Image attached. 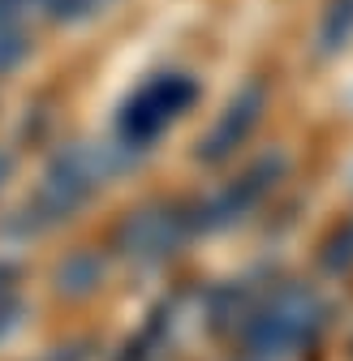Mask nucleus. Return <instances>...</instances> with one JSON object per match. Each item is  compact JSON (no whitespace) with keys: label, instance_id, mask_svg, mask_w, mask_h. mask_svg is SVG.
Wrapping results in <instances>:
<instances>
[{"label":"nucleus","instance_id":"423d86ee","mask_svg":"<svg viewBox=\"0 0 353 361\" xmlns=\"http://www.w3.org/2000/svg\"><path fill=\"white\" fill-rule=\"evenodd\" d=\"M263 108H268V86L263 82H246L237 95L229 99V108L215 116V125L207 129V138L198 142V159L203 164H225L250 133L263 121Z\"/></svg>","mask_w":353,"mask_h":361},{"label":"nucleus","instance_id":"f257e3e1","mask_svg":"<svg viewBox=\"0 0 353 361\" xmlns=\"http://www.w3.org/2000/svg\"><path fill=\"white\" fill-rule=\"evenodd\" d=\"M125 155L112 147H91V142H73L52 155V164L43 168L35 194L5 219L9 237H43L61 228L65 219H73L86 202H91L108 180L121 172Z\"/></svg>","mask_w":353,"mask_h":361},{"label":"nucleus","instance_id":"9b49d317","mask_svg":"<svg viewBox=\"0 0 353 361\" xmlns=\"http://www.w3.org/2000/svg\"><path fill=\"white\" fill-rule=\"evenodd\" d=\"M30 56V43H26V35L13 26V22H0V78L5 73H13L22 61Z\"/></svg>","mask_w":353,"mask_h":361},{"label":"nucleus","instance_id":"39448f33","mask_svg":"<svg viewBox=\"0 0 353 361\" xmlns=\"http://www.w3.org/2000/svg\"><path fill=\"white\" fill-rule=\"evenodd\" d=\"M280 172H285V159H280V155H268V159L250 164L237 180H229L220 194H211L207 202L194 207V215H198V233H220V228H233L237 219H246L263 198L276 190Z\"/></svg>","mask_w":353,"mask_h":361},{"label":"nucleus","instance_id":"f8f14e48","mask_svg":"<svg viewBox=\"0 0 353 361\" xmlns=\"http://www.w3.org/2000/svg\"><path fill=\"white\" fill-rule=\"evenodd\" d=\"M323 262H328V271H349V267H353V224H345V228L332 237Z\"/></svg>","mask_w":353,"mask_h":361},{"label":"nucleus","instance_id":"4468645a","mask_svg":"<svg viewBox=\"0 0 353 361\" xmlns=\"http://www.w3.org/2000/svg\"><path fill=\"white\" fill-rule=\"evenodd\" d=\"M22 5H26V0H0V22H13Z\"/></svg>","mask_w":353,"mask_h":361},{"label":"nucleus","instance_id":"6e6552de","mask_svg":"<svg viewBox=\"0 0 353 361\" xmlns=\"http://www.w3.org/2000/svg\"><path fill=\"white\" fill-rule=\"evenodd\" d=\"M22 314H26V301L18 293V271L0 262V340H9L22 327Z\"/></svg>","mask_w":353,"mask_h":361},{"label":"nucleus","instance_id":"ddd939ff","mask_svg":"<svg viewBox=\"0 0 353 361\" xmlns=\"http://www.w3.org/2000/svg\"><path fill=\"white\" fill-rule=\"evenodd\" d=\"M91 348H95L91 340H69V344H61V348H48L39 361H91V357H95Z\"/></svg>","mask_w":353,"mask_h":361},{"label":"nucleus","instance_id":"20e7f679","mask_svg":"<svg viewBox=\"0 0 353 361\" xmlns=\"http://www.w3.org/2000/svg\"><path fill=\"white\" fill-rule=\"evenodd\" d=\"M190 237H198V215L194 207L181 202H151L129 211V219L116 228V250L138 262V267H160L181 250Z\"/></svg>","mask_w":353,"mask_h":361},{"label":"nucleus","instance_id":"2eb2a0df","mask_svg":"<svg viewBox=\"0 0 353 361\" xmlns=\"http://www.w3.org/2000/svg\"><path fill=\"white\" fill-rule=\"evenodd\" d=\"M9 176H13V151H5V147H0V185H5Z\"/></svg>","mask_w":353,"mask_h":361},{"label":"nucleus","instance_id":"0eeeda50","mask_svg":"<svg viewBox=\"0 0 353 361\" xmlns=\"http://www.w3.org/2000/svg\"><path fill=\"white\" fill-rule=\"evenodd\" d=\"M349 35H353V0H332L323 9V22H319V52L345 48Z\"/></svg>","mask_w":353,"mask_h":361},{"label":"nucleus","instance_id":"9d476101","mask_svg":"<svg viewBox=\"0 0 353 361\" xmlns=\"http://www.w3.org/2000/svg\"><path fill=\"white\" fill-rule=\"evenodd\" d=\"M43 13L52 22H65V26H78V22H91L95 13H104L112 0H39Z\"/></svg>","mask_w":353,"mask_h":361},{"label":"nucleus","instance_id":"1a4fd4ad","mask_svg":"<svg viewBox=\"0 0 353 361\" xmlns=\"http://www.w3.org/2000/svg\"><path fill=\"white\" fill-rule=\"evenodd\" d=\"M100 258L95 254H73L61 271H56V288L61 293H91L95 284H100Z\"/></svg>","mask_w":353,"mask_h":361},{"label":"nucleus","instance_id":"7ed1b4c3","mask_svg":"<svg viewBox=\"0 0 353 361\" xmlns=\"http://www.w3.org/2000/svg\"><path fill=\"white\" fill-rule=\"evenodd\" d=\"M198 99V82L181 69L151 73L138 90H129L121 112H116V138L125 151L151 147L160 133H168Z\"/></svg>","mask_w":353,"mask_h":361},{"label":"nucleus","instance_id":"f03ea898","mask_svg":"<svg viewBox=\"0 0 353 361\" xmlns=\"http://www.w3.org/2000/svg\"><path fill=\"white\" fill-rule=\"evenodd\" d=\"M328 327V305L306 284H280L272 293L254 297L237 336L254 361H289L301 348H311Z\"/></svg>","mask_w":353,"mask_h":361}]
</instances>
